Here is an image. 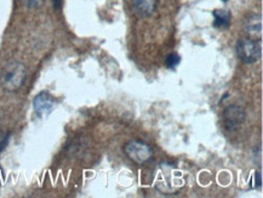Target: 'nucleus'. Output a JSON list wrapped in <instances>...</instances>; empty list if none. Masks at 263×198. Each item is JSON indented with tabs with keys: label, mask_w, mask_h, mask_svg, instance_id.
I'll list each match as a JSON object with an SVG mask.
<instances>
[{
	"label": "nucleus",
	"mask_w": 263,
	"mask_h": 198,
	"mask_svg": "<svg viewBox=\"0 0 263 198\" xmlns=\"http://www.w3.org/2000/svg\"><path fill=\"white\" fill-rule=\"evenodd\" d=\"M245 29L246 32H249L250 34H257V33H261L262 31L261 16L252 15V16H249V17H246Z\"/></svg>",
	"instance_id": "8"
},
{
	"label": "nucleus",
	"mask_w": 263,
	"mask_h": 198,
	"mask_svg": "<svg viewBox=\"0 0 263 198\" xmlns=\"http://www.w3.org/2000/svg\"><path fill=\"white\" fill-rule=\"evenodd\" d=\"M222 2H223V3H226V2H228V0H222Z\"/></svg>",
	"instance_id": "15"
},
{
	"label": "nucleus",
	"mask_w": 263,
	"mask_h": 198,
	"mask_svg": "<svg viewBox=\"0 0 263 198\" xmlns=\"http://www.w3.org/2000/svg\"><path fill=\"white\" fill-rule=\"evenodd\" d=\"M231 12L227 10H215L214 27L220 29H227L231 26Z\"/></svg>",
	"instance_id": "7"
},
{
	"label": "nucleus",
	"mask_w": 263,
	"mask_h": 198,
	"mask_svg": "<svg viewBox=\"0 0 263 198\" xmlns=\"http://www.w3.org/2000/svg\"><path fill=\"white\" fill-rule=\"evenodd\" d=\"M237 55L239 60L246 63V65L257 62L262 55L261 44L257 40L242 38L237 43Z\"/></svg>",
	"instance_id": "2"
},
{
	"label": "nucleus",
	"mask_w": 263,
	"mask_h": 198,
	"mask_svg": "<svg viewBox=\"0 0 263 198\" xmlns=\"http://www.w3.org/2000/svg\"><path fill=\"white\" fill-rule=\"evenodd\" d=\"M125 153L137 166H143L153 158V150L149 145L140 140H133L125 145Z\"/></svg>",
	"instance_id": "3"
},
{
	"label": "nucleus",
	"mask_w": 263,
	"mask_h": 198,
	"mask_svg": "<svg viewBox=\"0 0 263 198\" xmlns=\"http://www.w3.org/2000/svg\"><path fill=\"white\" fill-rule=\"evenodd\" d=\"M9 140H10V134L9 133H0V153L3 152L6 149V146H8L9 143Z\"/></svg>",
	"instance_id": "10"
},
{
	"label": "nucleus",
	"mask_w": 263,
	"mask_h": 198,
	"mask_svg": "<svg viewBox=\"0 0 263 198\" xmlns=\"http://www.w3.org/2000/svg\"><path fill=\"white\" fill-rule=\"evenodd\" d=\"M27 79V68L18 61L9 62L0 72V85L9 93H15L23 86Z\"/></svg>",
	"instance_id": "1"
},
{
	"label": "nucleus",
	"mask_w": 263,
	"mask_h": 198,
	"mask_svg": "<svg viewBox=\"0 0 263 198\" xmlns=\"http://www.w3.org/2000/svg\"><path fill=\"white\" fill-rule=\"evenodd\" d=\"M0 174H2V169H0ZM0 187H2V175H0Z\"/></svg>",
	"instance_id": "14"
},
{
	"label": "nucleus",
	"mask_w": 263,
	"mask_h": 198,
	"mask_svg": "<svg viewBox=\"0 0 263 198\" xmlns=\"http://www.w3.org/2000/svg\"><path fill=\"white\" fill-rule=\"evenodd\" d=\"M222 119H223L224 128L229 132H234L245 123L246 112L240 106L231 105L224 109L222 113Z\"/></svg>",
	"instance_id": "4"
},
{
	"label": "nucleus",
	"mask_w": 263,
	"mask_h": 198,
	"mask_svg": "<svg viewBox=\"0 0 263 198\" xmlns=\"http://www.w3.org/2000/svg\"><path fill=\"white\" fill-rule=\"evenodd\" d=\"M23 4H25L27 8H30V9H36L39 8V6L43 5L44 0H22Z\"/></svg>",
	"instance_id": "11"
},
{
	"label": "nucleus",
	"mask_w": 263,
	"mask_h": 198,
	"mask_svg": "<svg viewBox=\"0 0 263 198\" xmlns=\"http://www.w3.org/2000/svg\"><path fill=\"white\" fill-rule=\"evenodd\" d=\"M180 62H181V58L176 52L167 55L166 60H165V65H166V67H168V68H175V67L180 65Z\"/></svg>",
	"instance_id": "9"
},
{
	"label": "nucleus",
	"mask_w": 263,
	"mask_h": 198,
	"mask_svg": "<svg viewBox=\"0 0 263 198\" xmlns=\"http://www.w3.org/2000/svg\"><path fill=\"white\" fill-rule=\"evenodd\" d=\"M62 2L63 0H52V4L55 10H60L61 6H62Z\"/></svg>",
	"instance_id": "12"
},
{
	"label": "nucleus",
	"mask_w": 263,
	"mask_h": 198,
	"mask_svg": "<svg viewBox=\"0 0 263 198\" xmlns=\"http://www.w3.org/2000/svg\"><path fill=\"white\" fill-rule=\"evenodd\" d=\"M158 0H133L134 11L138 17H149L157 10Z\"/></svg>",
	"instance_id": "6"
},
{
	"label": "nucleus",
	"mask_w": 263,
	"mask_h": 198,
	"mask_svg": "<svg viewBox=\"0 0 263 198\" xmlns=\"http://www.w3.org/2000/svg\"><path fill=\"white\" fill-rule=\"evenodd\" d=\"M255 180H256V187H259L261 186V173H256L255 175Z\"/></svg>",
	"instance_id": "13"
},
{
	"label": "nucleus",
	"mask_w": 263,
	"mask_h": 198,
	"mask_svg": "<svg viewBox=\"0 0 263 198\" xmlns=\"http://www.w3.org/2000/svg\"><path fill=\"white\" fill-rule=\"evenodd\" d=\"M56 101L49 93L42 92L33 100V109L39 117L49 116L55 110Z\"/></svg>",
	"instance_id": "5"
}]
</instances>
